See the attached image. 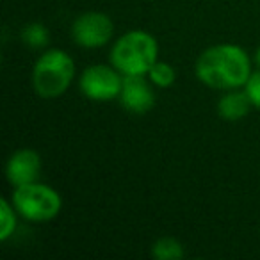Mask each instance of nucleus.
Listing matches in <instances>:
<instances>
[{"mask_svg": "<svg viewBox=\"0 0 260 260\" xmlns=\"http://www.w3.org/2000/svg\"><path fill=\"white\" fill-rule=\"evenodd\" d=\"M251 62L239 45L223 43L210 47L196 61V77L214 89H235L246 86Z\"/></svg>", "mask_w": 260, "mask_h": 260, "instance_id": "1", "label": "nucleus"}, {"mask_svg": "<svg viewBox=\"0 0 260 260\" xmlns=\"http://www.w3.org/2000/svg\"><path fill=\"white\" fill-rule=\"evenodd\" d=\"M159 45L145 30H130L123 34L111 50V62L123 75H148L157 62Z\"/></svg>", "mask_w": 260, "mask_h": 260, "instance_id": "2", "label": "nucleus"}, {"mask_svg": "<svg viewBox=\"0 0 260 260\" xmlns=\"http://www.w3.org/2000/svg\"><path fill=\"white\" fill-rule=\"evenodd\" d=\"M73 75H75L73 59L66 52L52 48L45 52L34 66V89L43 98H57L66 93L73 80Z\"/></svg>", "mask_w": 260, "mask_h": 260, "instance_id": "3", "label": "nucleus"}, {"mask_svg": "<svg viewBox=\"0 0 260 260\" xmlns=\"http://www.w3.org/2000/svg\"><path fill=\"white\" fill-rule=\"evenodd\" d=\"M13 205L20 216L29 221L45 223L50 221L61 212L62 200L55 189L45 184H25L20 185L13 192Z\"/></svg>", "mask_w": 260, "mask_h": 260, "instance_id": "4", "label": "nucleus"}, {"mask_svg": "<svg viewBox=\"0 0 260 260\" xmlns=\"http://www.w3.org/2000/svg\"><path fill=\"white\" fill-rule=\"evenodd\" d=\"M123 86V79L119 72L111 66L94 64L84 70L80 75V91L91 100H112L119 96Z\"/></svg>", "mask_w": 260, "mask_h": 260, "instance_id": "5", "label": "nucleus"}, {"mask_svg": "<svg viewBox=\"0 0 260 260\" xmlns=\"http://www.w3.org/2000/svg\"><path fill=\"white\" fill-rule=\"evenodd\" d=\"M114 34V23L105 13L89 11L73 22L72 36L77 45L84 48H98L109 43Z\"/></svg>", "mask_w": 260, "mask_h": 260, "instance_id": "6", "label": "nucleus"}, {"mask_svg": "<svg viewBox=\"0 0 260 260\" xmlns=\"http://www.w3.org/2000/svg\"><path fill=\"white\" fill-rule=\"evenodd\" d=\"M119 102L126 111L134 114H145L155 105V93L143 75H125Z\"/></svg>", "mask_w": 260, "mask_h": 260, "instance_id": "7", "label": "nucleus"}, {"mask_svg": "<svg viewBox=\"0 0 260 260\" xmlns=\"http://www.w3.org/2000/svg\"><path fill=\"white\" fill-rule=\"evenodd\" d=\"M41 173V159L34 150L23 148L15 152L8 160L6 175L15 187L38 182Z\"/></svg>", "mask_w": 260, "mask_h": 260, "instance_id": "8", "label": "nucleus"}, {"mask_svg": "<svg viewBox=\"0 0 260 260\" xmlns=\"http://www.w3.org/2000/svg\"><path fill=\"white\" fill-rule=\"evenodd\" d=\"M251 105L253 104L246 91L244 93L235 91V93H228L221 98L219 104H217V112L226 121H239V119L248 114Z\"/></svg>", "mask_w": 260, "mask_h": 260, "instance_id": "9", "label": "nucleus"}, {"mask_svg": "<svg viewBox=\"0 0 260 260\" xmlns=\"http://www.w3.org/2000/svg\"><path fill=\"white\" fill-rule=\"evenodd\" d=\"M184 246L175 237H162L152 246V255L159 260H178L184 256Z\"/></svg>", "mask_w": 260, "mask_h": 260, "instance_id": "10", "label": "nucleus"}, {"mask_svg": "<svg viewBox=\"0 0 260 260\" xmlns=\"http://www.w3.org/2000/svg\"><path fill=\"white\" fill-rule=\"evenodd\" d=\"M22 40L25 45L32 48H41L48 45V29L41 23H30V25H25L22 30Z\"/></svg>", "mask_w": 260, "mask_h": 260, "instance_id": "11", "label": "nucleus"}, {"mask_svg": "<svg viewBox=\"0 0 260 260\" xmlns=\"http://www.w3.org/2000/svg\"><path fill=\"white\" fill-rule=\"evenodd\" d=\"M13 207L8 200H0V221H2L0 223V241H8L16 228V217Z\"/></svg>", "mask_w": 260, "mask_h": 260, "instance_id": "12", "label": "nucleus"}, {"mask_svg": "<svg viewBox=\"0 0 260 260\" xmlns=\"http://www.w3.org/2000/svg\"><path fill=\"white\" fill-rule=\"evenodd\" d=\"M148 77L155 86L159 87H170L171 84L175 82V70L171 68L168 62H159L157 61L155 64L152 66V70L148 72Z\"/></svg>", "mask_w": 260, "mask_h": 260, "instance_id": "13", "label": "nucleus"}, {"mask_svg": "<svg viewBox=\"0 0 260 260\" xmlns=\"http://www.w3.org/2000/svg\"><path fill=\"white\" fill-rule=\"evenodd\" d=\"M246 93H248L251 104L260 109V72L249 75L248 82H246Z\"/></svg>", "mask_w": 260, "mask_h": 260, "instance_id": "14", "label": "nucleus"}, {"mask_svg": "<svg viewBox=\"0 0 260 260\" xmlns=\"http://www.w3.org/2000/svg\"><path fill=\"white\" fill-rule=\"evenodd\" d=\"M255 59H256V64L260 66V47H258V50H256V55H255Z\"/></svg>", "mask_w": 260, "mask_h": 260, "instance_id": "15", "label": "nucleus"}]
</instances>
